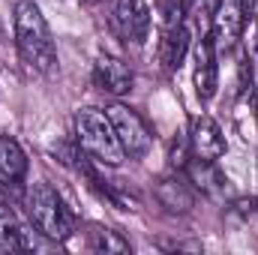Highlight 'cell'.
Returning a JSON list of instances; mask_svg holds the SVG:
<instances>
[{
	"label": "cell",
	"mask_w": 258,
	"mask_h": 255,
	"mask_svg": "<svg viewBox=\"0 0 258 255\" xmlns=\"http://www.w3.org/2000/svg\"><path fill=\"white\" fill-rule=\"evenodd\" d=\"M219 0H180L183 6V18H189V27H207L210 30V18L216 12Z\"/></svg>",
	"instance_id": "obj_14"
},
{
	"label": "cell",
	"mask_w": 258,
	"mask_h": 255,
	"mask_svg": "<svg viewBox=\"0 0 258 255\" xmlns=\"http://www.w3.org/2000/svg\"><path fill=\"white\" fill-rule=\"evenodd\" d=\"M117 39L126 45H144L150 36V6L147 0H117L108 18Z\"/></svg>",
	"instance_id": "obj_5"
},
{
	"label": "cell",
	"mask_w": 258,
	"mask_h": 255,
	"mask_svg": "<svg viewBox=\"0 0 258 255\" xmlns=\"http://www.w3.org/2000/svg\"><path fill=\"white\" fill-rule=\"evenodd\" d=\"M162 183L171 189V195H168V192H159V198H162L171 210H189V207H192V195H186L180 183H174V180H162Z\"/></svg>",
	"instance_id": "obj_15"
},
{
	"label": "cell",
	"mask_w": 258,
	"mask_h": 255,
	"mask_svg": "<svg viewBox=\"0 0 258 255\" xmlns=\"http://www.w3.org/2000/svg\"><path fill=\"white\" fill-rule=\"evenodd\" d=\"M93 237H96V249H105V252H126L129 249L126 243L114 231H108V228H96Z\"/></svg>",
	"instance_id": "obj_16"
},
{
	"label": "cell",
	"mask_w": 258,
	"mask_h": 255,
	"mask_svg": "<svg viewBox=\"0 0 258 255\" xmlns=\"http://www.w3.org/2000/svg\"><path fill=\"white\" fill-rule=\"evenodd\" d=\"M189 150H192V156H198V159H210V162H216L219 156H225V150H228L225 135H222L219 123H216L210 114H201V117L192 120Z\"/></svg>",
	"instance_id": "obj_8"
},
{
	"label": "cell",
	"mask_w": 258,
	"mask_h": 255,
	"mask_svg": "<svg viewBox=\"0 0 258 255\" xmlns=\"http://www.w3.org/2000/svg\"><path fill=\"white\" fill-rule=\"evenodd\" d=\"M12 27H15V48L21 60L42 75H51L57 69V45L42 9L33 0H15Z\"/></svg>",
	"instance_id": "obj_1"
},
{
	"label": "cell",
	"mask_w": 258,
	"mask_h": 255,
	"mask_svg": "<svg viewBox=\"0 0 258 255\" xmlns=\"http://www.w3.org/2000/svg\"><path fill=\"white\" fill-rule=\"evenodd\" d=\"M24 234H27V228L18 222L15 210L0 198V246H3V249H21V246H30V243L24 240Z\"/></svg>",
	"instance_id": "obj_12"
},
{
	"label": "cell",
	"mask_w": 258,
	"mask_h": 255,
	"mask_svg": "<svg viewBox=\"0 0 258 255\" xmlns=\"http://www.w3.org/2000/svg\"><path fill=\"white\" fill-rule=\"evenodd\" d=\"M105 114H108L111 126L117 132V141H120V147H123V153H126L129 159L147 156V150H150V144H153V135H150L147 123L141 120V114H138L135 108L123 105V102H111V105L105 108Z\"/></svg>",
	"instance_id": "obj_4"
},
{
	"label": "cell",
	"mask_w": 258,
	"mask_h": 255,
	"mask_svg": "<svg viewBox=\"0 0 258 255\" xmlns=\"http://www.w3.org/2000/svg\"><path fill=\"white\" fill-rule=\"evenodd\" d=\"M246 9H249V0H219L216 3V12L210 18V33H207L216 51L222 48L228 51L231 45H237L246 27Z\"/></svg>",
	"instance_id": "obj_6"
},
{
	"label": "cell",
	"mask_w": 258,
	"mask_h": 255,
	"mask_svg": "<svg viewBox=\"0 0 258 255\" xmlns=\"http://www.w3.org/2000/svg\"><path fill=\"white\" fill-rule=\"evenodd\" d=\"M186 174L192 177V183L198 186V189L210 192V195H216V192L222 189V174L213 168V162L210 159H198V156H192L189 162H186Z\"/></svg>",
	"instance_id": "obj_13"
},
{
	"label": "cell",
	"mask_w": 258,
	"mask_h": 255,
	"mask_svg": "<svg viewBox=\"0 0 258 255\" xmlns=\"http://www.w3.org/2000/svg\"><path fill=\"white\" fill-rule=\"evenodd\" d=\"M27 216H30V225L48 237V240H69L72 234V213L63 204L60 192L48 183H33L27 195Z\"/></svg>",
	"instance_id": "obj_3"
},
{
	"label": "cell",
	"mask_w": 258,
	"mask_h": 255,
	"mask_svg": "<svg viewBox=\"0 0 258 255\" xmlns=\"http://www.w3.org/2000/svg\"><path fill=\"white\" fill-rule=\"evenodd\" d=\"M93 81L105 93L123 96V93L132 90V69L120 57H114V54H99L96 63H93Z\"/></svg>",
	"instance_id": "obj_9"
},
{
	"label": "cell",
	"mask_w": 258,
	"mask_h": 255,
	"mask_svg": "<svg viewBox=\"0 0 258 255\" xmlns=\"http://www.w3.org/2000/svg\"><path fill=\"white\" fill-rule=\"evenodd\" d=\"M216 45L204 33L195 42V66H192V81H195V96L201 102H210L219 90V63H216Z\"/></svg>",
	"instance_id": "obj_7"
},
{
	"label": "cell",
	"mask_w": 258,
	"mask_h": 255,
	"mask_svg": "<svg viewBox=\"0 0 258 255\" xmlns=\"http://www.w3.org/2000/svg\"><path fill=\"white\" fill-rule=\"evenodd\" d=\"M75 141H78L81 153L90 156L93 162L120 165L126 159L108 114L99 108H78L75 111Z\"/></svg>",
	"instance_id": "obj_2"
},
{
	"label": "cell",
	"mask_w": 258,
	"mask_h": 255,
	"mask_svg": "<svg viewBox=\"0 0 258 255\" xmlns=\"http://www.w3.org/2000/svg\"><path fill=\"white\" fill-rule=\"evenodd\" d=\"M189 42H192V27L186 21H177V24H168L162 27V39H159V60L165 69H180L186 51H189Z\"/></svg>",
	"instance_id": "obj_10"
},
{
	"label": "cell",
	"mask_w": 258,
	"mask_h": 255,
	"mask_svg": "<svg viewBox=\"0 0 258 255\" xmlns=\"http://www.w3.org/2000/svg\"><path fill=\"white\" fill-rule=\"evenodd\" d=\"M27 174V153L24 147L12 138L0 132V180L9 186H21Z\"/></svg>",
	"instance_id": "obj_11"
}]
</instances>
